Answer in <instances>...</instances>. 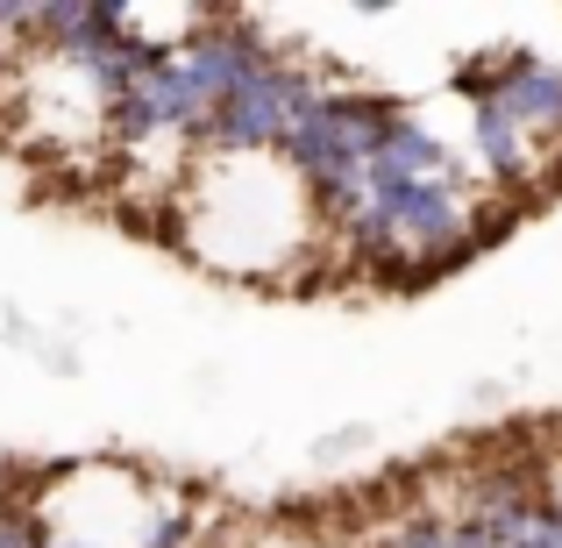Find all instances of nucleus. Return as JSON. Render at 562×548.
Segmentation results:
<instances>
[{"instance_id": "nucleus-5", "label": "nucleus", "mask_w": 562, "mask_h": 548, "mask_svg": "<svg viewBox=\"0 0 562 548\" xmlns=\"http://www.w3.org/2000/svg\"><path fill=\"white\" fill-rule=\"evenodd\" d=\"M108 128H114V143H150L165 122H157V108L143 93H128V100H114V108H108Z\"/></svg>"}, {"instance_id": "nucleus-4", "label": "nucleus", "mask_w": 562, "mask_h": 548, "mask_svg": "<svg viewBox=\"0 0 562 548\" xmlns=\"http://www.w3.org/2000/svg\"><path fill=\"white\" fill-rule=\"evenodd\" d=\"M477 150L498 179H520L527 171V128H513L498 108H477Z\"/></svg>"}, {"instance_id": "nucleus-2", "label": "nucleus", "mask_w": 562, "mask_h": 548, "mask_svg": "<svg viewBox=\"0 0 562 548\" xmlns=\"http://www.w3.org/2000/svg\"><path fill=\"white\" fill-rule=\"evenodd\" d=\"M492 108L506 114L513 128H562V71L541 65V57H527V51H513V79Z\"/></svg>"}, {"instance_id": "nucleus-6", "label": "nucleus", "mask_w": 562, "mask_h": 548, "mask_svg": "<svg viewBox=\"0 0 562 548\" xmlns=\"http://www.w3.org/2000/svg\"><path fill=\"white\" fill-rule=\"evenodd\" d=\"M398 548H498L484 527H406Z\"/></svg>"}, {"instance_id": "nucleus-1", "label": "nucleus", "mask_w": 562, "mask_h": 548, "mask_svg": "<svg viewBox=\"0 0 562 548\" xmlns=\"http://www.w3.org/2000/svg\"><path fill=\"white\" fill-rule=\"evenodd\" d=\"M314 100H321L314 86H306L300 71L285 65V57H271V65H263L257 79L243 86V93L214 108L206 143H221V150H243V157H249V150H271V143L285 150V136L306 122V108H314Z\"/></svg>"}, {"instance_id": "nucleus-3", "label": "nucleus", "mask_w": 562, "mask_h": 548, "mask_svg": "<svg viewBox=\"0 0 562 548\" xmlns=\"http://www.w3.org/2000/svg\"><path fill=\"white\" fill-rule=\"evenodd\" d=\"M378 165L406 171V179H449V150H441V143L427 136L420 122H398V136L384 143V157H378Z\"/></svg>"}]
</instances>
